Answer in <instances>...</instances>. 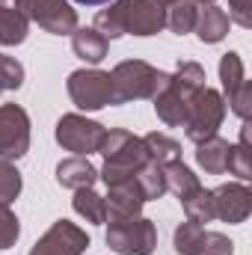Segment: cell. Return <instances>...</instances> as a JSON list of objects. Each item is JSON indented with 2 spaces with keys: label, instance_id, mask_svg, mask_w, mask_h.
Returning <instances> with one entry per match:
<instances>
[{
  "label": "cell",
  "instance_id": "22",
  "mask_svg": "<svg viewBox=\"0 0 252 255\" xmlns=\"http://www.w3.org/2000/svg\"><path fill=\"white\" fill-rule=\"evenodd\" d=\"M250 130H252V125H250V122H244V128H241V142L229 148V166H226V172L238 175V181H244V184H247V181H252Z\"/></svg>",
  "mask_w": 252,
  "mask_h": 255
},
{
  "label": "cell",
  "instance_id": "29",
  "mask_svg": "<svg viewBox=\"0 0 252 255\" xmlns=\"http://www.w3.org/2000/svg\"><path fill=\"white\" fill-rule=\"evenodd\" d=\"M18 238H21V223H18V217H15V211H12L6 202H0V253L12 250V247L18 244Z\"/></svg>",
  "mask_w": 252,
  "mask_h": 255
},
{
  "label": "cell",
  "instance_id": "4",
  "mask_svg": "<svg viewBox=\"0 0 252 255\" xmlns=\"http://www.w3.org/2000/svg\"><path fill=\"white\" fill-rule=\"evenodd\" d=\"M110 80H113V98L119 107V104H130V101H142V98L151 101L163 89L169 74L145 60H125L110 71Z\"/></svg>",
  "mask_w": 252,
  "mask_h": 255
},
{
  "label": "cell",
  "instance_id": "7",
  "mask_svg": "<svg viewBox=\"0 0 252 255\" xmlns=\"http://www.w3.org/2000/svg\"><path fill=\"white\" fill-rule=\"evenodd\" d=\"M226 113H229V107H226V98H223L220 89H211V86L199 89L190 101L184 125H181L184 136L190 142H202V139L214 136L226 122Z\"/></svg>",
  "mask_w": 252,
  "mask_h": 255
},
{
  "label": "cell",
  "instance_id": "24",
  "mask_svg": "<svg viewBox=\"0 0 252 255\" xmlns=\"http://www.w3.org/2000/svg\"><path fill=\"white\" fill-rule=\"evenodd\" d=\"M196 12L199 6L193 0H175L166 6V30H172L175 36H187L196 27Z\"/></svg>",
  "mask_w": 252,
  "mask_h": 255
},
{
  "label": "cell",
  "instance_id": "33",
  "mask_svg": "<svg viewBox=\"0 0 252 255\" xmlns=\"http://www.w3.org/2000/svg\"><path fill=\"white\" fill-rule=\"evenodd\" d=\"M71 3H77V6H104L110 0H71Z\"/></svg>",
  "mask_w": 252,
  "mask_h": 255
},
{
  "label": "cell",
  "instance_id": "27",
  "mask_svg": "<svg viewBox=\"0 0 252 255\" xmlns=\"http://www.w3.org/2000/svg\"><path fill=\"white\" fill-rule=\"evenodd\" d=\"M202 232H205V226H196V223L184 220V223L175 229V235H172V247H175V255H196V253H199V244H202Z\"/></svg>",
  "mask_w": 252,
  "mask_h": 255
},
{
  "label": "cell",
  "instance_id": "21",
  "mask_svg": "<svg viewBox=\"0 0 252 255\" xmlns=\"http://www.w3.org/2000/svg\"><path fill=\"white\" fill-rule=\"evenodd\" d=\"M71 208L77 217H83L86 223L92 226H104L107 223V208H104V196L92 190V187H83V190H74V199H71Z\"/></svg>",
  "mask_w": 252,
  "mask_h": 255
},
{
  "label": "cell",
  "instance_id": "34",
  "mask_svg": "<svg viewBox=\"0 0 252 255\" xmlns=\"http://www.w3.org/2000/svg\"><path fill=\"white\" fill-rule=\"evenodd\" d=\"M196 6H205V3H217V0H193Z\"/></svg>",
  "mask_w": 252,
  "mask_h": 255
},
{
  "label": "cell",
  "instance_id": "15",
  "mask_svg": "<svg viewBox=\"0 0 252 255\" xmlns=\"http://www.w3.org/2000/svg\"><path fill=\"white\" fill-rule=\"evenodd\" d=\"M229 27H232V21H229L226 9H220L217 3H205V6H199L193 33L199 36L202 45H217V42H223V39L229 36Z\"/></svg>",
  "mask_w": 252,
  "mask_h": 255
},
{
  "label": "cell",
  "instance_id": "17",
  "mask_svg": "<svg viewBox=\"0 0 252 255\" xmlns=\"http://www.w3.org/2000/svg\"><path fill=\"white\" fill-rule=\"evenodd\" d=\"M71 51L77 60L89 65H98L107 60V51H110V42L95 30V27H77L71 33Z\"/></svg>",
  "mask_w": 252,
  "mask_h": 255
},
{
  "label": "cell",
  "instance_id": "25",
  "mask_svg": "<svg viewBox=\"0 0 252 255\" xmlns=\"http://www.w3.org/2000/svg\"><path fill=\"white\" fill-rule=\"evenodd\" d=\"M181 208H184V217L190 223H196V226L214 223V199H211V190H205V187L190 193L187 199L181 202Z\"/></svg>",
  "mask_w": 252,
  "mask_h": 255
},
{
  "label": "cell",
  "instance_id": "10",
  "mask_svg": "<svg viewBox=\"0 0 252 255\" xmlns=\"http://www.w3.org/2000/svg\"><path fill=\"white\" fill-rule=\"evenodd\" d=\"M15 9L51 36H71L77 30V9L68 0H15Z\"/></svg>",
  "mask_w": 252,
  "mask_h": 255
},
{
  "label": "cell",
  "instance_id": "31",
  "mask_svg": "<svg viewBox=\"0 0 252 255\" xmlns=\"http://www.w3.org/2000/svg\"><path fill=\"white\" fill-rule=\"evenodd\" d=\"M196 255H235V241L220 235V232H202V244Z\"/></svg>",
  "mask_w": 252,
  "mask_h": 255
},
{
  "label": "cell",
  "instance_id": "9",
  "mask_svg": "<svg viewBox=\"0 0 252 255\" xmlns=\"http://www.w3.org/2000/svg\"><path fill=\"white\" fill-rule=\"evenodd\" d=\"M220 83H223V98L226 107L241 119L250 122L252 116V89L247 80V68H244V57L238 51H229L220 57Z\"/></svg>",
  "mask_w": 252,
  "mask_h": 255
},
{
  "label": "cell",
  "instance_id": "11",
  "mask_svg": "<svg viewBox=\"0 0 252 255\" xmlns=\"http://www.w3.org/2000/svg\"><path fill=\"white\" fill-rule=\"evenodd\" d=\"M30 151V116L21 104H0V160H21Z\"/></svg>",
  "mask_w": 252,
  "mask_h": 255
},
{
  "label": "cell",
  "instance_id": "6",
  "mask_svg": "<svg viewBox=\"0 0 252 255\" xmlns=\"http://www.w3.org/2000/svg\"><path fill=\"white\" fill-rule=\"evenodd\" d=\"M65 89H68L71 104L77 110H83V113H95V110H104V107H116L110 71H101V68H77V71L68 74Z\"/></svg>",
  "mask_w": 252,
  "mask_h": 255
},
{
  "label": "cell",
  "instance_id": "18",
  "mask_svg": "<svg viewBox=\"0 0 252 255\" xmlns=\"http://www.w3.org/2000/svg\"><path fill=\"white\" fill-rule=\"evenodd\" d=\"M229 148H232V142L223 139L220 133L196 142V163H199V169H205L208 175H223L226 166H229Z\"/></svg>",
  "mask_w": 252,
  "mask_h": 255
},
{
  "label": "cell",
  "instance_id": "19",
  "mask_svg": "<svg viewBox=\"0 0 252 255\" xmlns=\"http://www.w3.org/2000/svg\"><path fill=\"white\" fill-rule=\"evenodd\" d=\"M163 178H166V193H172L178 202H184L190 193H196L202 184H199V175L190 169L184 160H172L163 166Z\"/></svg>",
  "mask_w": 252,
  "mask_h": 255
},
{
  "label": "cell",
  "instance_id": "23",
  "mask_svg": "<svg viewBox=\"0 0 252 255\" xmlns=\"http://www.w3.org/2000/svg\"><path fill=\"white\" fill-rule=\"evenodd\" d=\"M142 142H145L148 160H154V163H160V166H166V163H172V160H181V142L172 139V136H166V133L151 130V133L142 136Z\"/></svg>",
  "mask_w": 252,
  "mask_h": 255
},
{
  "label": "cell",
  "instance_id": "26",
  "mask_svg": "<svg viewBox=\"0 0 252 255\" xmlns=\"http://www.w3.org/2000/svg\"><path fill=\"white\" fill-rule=\"evenodd\" d=\"M136 184H139V190H142V196H145V202H157V199H163V196H166L163 166L154 163V160H148V163L136 172Z\"/></svg>",
  "mask_w": 252,
  "mask_h": 255
},
{
  "label": "cell",
  "instance_id": "36",
  "mask_svg": "<svg viewBox=\"0 0 252 255\" xmlns=\"http://www.w3.org/2000/svg\"><path fill=\"white\" fill-rule=\"evenodd\" d=\"M0 6H6V0H0Z\"/></svg>",
  "mask_w": 252,
  "mask_h": 255
},
{
  "label": "cell",
  "instance_id": "28",
  "mask_svg": "<svg viewBox=\"0 0 252 255\" xmlns=\"http://www.w3.org/2000/svg\"><path fill=\"white\" fill-rule=\"evenodd\" d=\"M21 187H24V178L18 172V166L12 160H0V202H15L21 196Z\"/></svg>",
  "mask_w": 252,
  "mask_h": 255
},
{
  "label": "cell",
  "instance_id": "35",
  "mask_svg": "<svg viewBox=\"0 0 252 255\" xmlns=\"http://www.w3.org/2000/svg\"><path fill=\"white\" fill-rule=\"evenodd\" d=\"M154 3H160V6H169V3H175V0H154Z\"/></svg>",
  "mask_w": 252,
  "mask_h": 255
},
{
  "label": "cell",
  "instance_id": "13",
  "mask_svg": "<svg viewBox=\"0 0 252 255\" xmlns=\"http://www.w3.org/2000/svg\"><path fill=\"white\" fill-rule=\"evenodd\" d=\"M214 199V220H223L229 226L247 223L252 214V190L244 181H229L211 190Z\"/></svg>",
  "mask_w": 252,
  "mask_h": 255
},
{
  "label": "cell",
  "instance_id": "12",
  "mask_svg": "<svg viewBox=\"0 0 252 255\" xmlns=\"http://www.w3.org/2000/svg\"><path fill=\"white\" fill-rule=\"evenodd\" d=\"M89 247L86 229H80L71 220H57L36 244L30 255H83Z\"/></svg>",
  "mask_w": 252,
  "mask_h": 255
},
{
  "label": "cell",
  "instance_id": "3",
  "mask_svg": "<svg viewBox=\"0 0 252 255\" xmlns=\"http://www.w3.org/2000/svg\"><path fill=\"white\" fill-rule=\"evenodd\" d=\"M98 154L104 157V166L98 169V178H101L107 187L136 178V172L148 163V151H145L142 136L130 133L125 128L107 130V136H104Z\"/></svg>",
  "mask_w": 252,
  "mask_h": 255
},
{
  "label": "cell",
  "instance_id": "5",
  "mask_svg": "<svg viewBox=\"0 0 252 255\" xmlns=\"http://www.w3.org/2000/svg\"><path fill=\"white\" fill-rule=\"evenodd\" d=\"M107 247L116 255H151L157 250V226L148 217H125V220H107Z\"/></svg>",
  "mask_w": 252,
  "mask_h": 255
},
{
  "label": "cell",
  "instance_id": "20",
  "mask_svg": "<svg viewBox=\"0 0 252 255\" xmlns=\"http://www.w3.org/2000/svg\"><path fill=\"white\" fill-rule=\"evenodd\" d=\"M30 36V21L12 6H0V48H15L24 45Z\"/></svg>",
  "mask_w": 252,
  "mask_h": 255
},
{
  "label": "cell",
  "instance_id": "37",
  "mask_svg": "<svg viewBox=\"0 0 252 255\" xmlns=\"http://www.w3.org/2000/svg\"><path fill=\"white\" fill-rule=\"evenodd\" d=\"M0 92H3V86H0Z\"/></svg>",
  "mask_w": 252,
  "mask_h": 255
},
{
  "label": "cell",
  "instance_id": "8",
  "mask_svg": "<svg viewBox=\"0 0 252 255\" xmlns=\"http://www.w3.org/2000/svg\"><path fill=\"white\" fill-rule=\"evenodd\" d=\"M57 142L65 151L77 154V157H89L95 151H101V142L107 136V128L95 119H86L83 113H65L54 128Z\"/></svg>",
  "mask_w": 252,
  "mask_h": 255
},
{
  "label": "cell",
  "instance_id": "32",
  "mask_svg": "<svg viewBox=\"0 0 252 255\" xmlns=\"http://www.w3.org/2000/svg\"><path fill=\"white\" fill-rule=\"evenodd\" d=\"M226 15H229L232 24L250 30L252 27V0H229V12Z\"/></svg>",
  "mask_w": 252,
  "mask_h": 255
},
{
  "label": "cell",
  "instance_id": "16",
  "mask_svg": "<svg viewBox=\"0 0 252 255\" xmlns=\"http://www.w3.org/2000/svg\"><path fill=\"white\" fill-rule=\"evenodd\" d=\"M98 181V169L89 163V157H65L57 163V184L65 190H83V187H95Z\"/></svg>",
  "mask_w": 252,
  "mask_h": 255
},
{
  "label": "cell",
  "instance_id": "2",
  "mask_svg": "<svg viewBox=\"0 0 252 255\" xmlns=\"http://www.w3.org/2000/svg\"><path fill=\"white\" fill-rule=\"evenodd\" d=\"M205 80H208V77H205V68L199 63H193V60L178 63V68H175V71L169 74V80L163 83V89L151 98L157 119L166 128H181L193 95L208 86Z\"/></svg>",
  "mask_w": 252,
  "mask_h": 255
},
{
  "label": "cell",
  "instance_id": "30",
  "mask_svg": "<svg viewBox=\"0 0 252 255\" xmlns=\"http://www.w3.org/2000/svg\"><path fill=\"white\" fill-rule=\"evenodd\" d=\"M24 77H27L24 65L9 54H0V86H3V92H18L24 86Z\"/></svg>",
  "mask_w": 252,
  "mask_h": 255
},
{
  "label": "cell",
  "instance_id": "14",
  "mask_svg": "<svg viewBox=\"0 0 252 255\" xmlns=\"http://www.w3.org/2000/svg\"><path fill=\"white\" fill-rule=\"evenodd\" d=\"M145 205V196L139 190L136 178L122 181V184H110L104 196V208H107V220H125V217H139Z\"/></svg>",
  "mask_w": 252,
  "mask_h": 255
},
{
  "label": "cell",
  "instance_id": "1",
  "mask_svg": "<svg viewBox=\"0 0 252 255\" xmlns=\"http://www.w3.org/2000/svg\"><path fill=\"white\" fill-rule=\"evenodd\" d=\"M92 27L107 42L122 36H157L166 30V6L154 0H110V6L95 15Z\"/></svg>",
  "mask_w": 252,
  "mask_h": 255
}]
</instances>
